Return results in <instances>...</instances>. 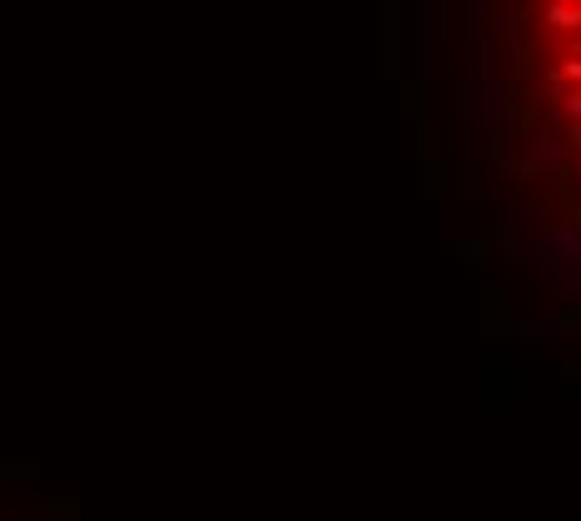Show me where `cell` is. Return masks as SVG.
Wrapping results in <instances>:
<instances>
[{
  "instance_id": "1",
  "label": "cell",
  "mask_w": 581,
  "mask_h": 521,
  "mask_svg": "<svg viewBox=\"0 0 581 521\" xmlns=\"http://www.w3.org/2000/svg\"><path fill=\"white\" fill-rule=\"evenodd\" d=\"M542 55L552 76V105L581 151V0H542Z\"/></svg>"
}]
</instances>
